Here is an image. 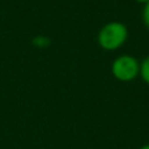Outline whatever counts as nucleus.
<instances>
[{
  "mask_svg": "<svg viewBox=\"0 0 149 149\" xmlns=\"http://www.w3.org/2000/svg\"><path fill=\"white\" fill-rule=\"evenodd\" d=\"M128 28L122 21H109L98 30L97 43L105 51L122 49L128 39Z\"/></svg>",
  "mask_w": 149,
  "mask_h": 149,
  "instance_id": "f257e3e1",
  "label": "nucleus"
},
{
  "mask_svg": "<svg viewBox=\"0 0 149 149\" xmlns=\"http://www.w3.org/2000/svg\"><path fill=\"white\" fill-rule=\"evenodd\" d=\"M140 149H149V144H144Z\"/></svg>",
  "mask_w": 149,
  "mask_h": 149,
  "instance_id": "0eeeda50",
  "label": "nucleus"
},
{
  "mask_svg": "<svg viewBox=\"0 0 149 149\" xmlns=\"http://www.w3.org/2000/svg\"><path fill=\"white\" fill-rule=\"evenodd\" d=\"M134 1H135V3H139V4H143V5H144L145 3H148V1H149V0H134Z\"/></svg>",
  "mask_w": 149,
  "mask_h": 149,
  "instance_id": "423d86ee",
  "label": "nucleus"
},
{
  "mask_svg": "<svg viewBox=\"0 0 149 149\" xmlns=\"http://www.w3.org/2000/svg\"><path fill=\"white\" fill-rule=\"evenodd\" d=\"M140 77L147 85H149V55L140 62Z\"/></svg>",
  "mask_w": 149,
  "mask_h": 149,
  "instance_id": "7ed1b4c3",
  "label": "nucleus"
},
{
  "mask_svg": "<svg viewBox=\"0 0 149 149\" xmlns=\"http://www.w3.org/2000/svg\"><path fill=\"white\" fill-rule=\"evenodd\" d=\"M111 74L120 82H131L140 74V60L130 54H122L111 63Z\"/></svg>",
  "mask_w": 149,
  "mask_h": 149,
  "instance_id": "f03ea898",
  "label": "nucleus"
},
{
  "mask_svg": "<svg viewBox=\"0 0 149 149\" xmlns=\"http://www.w3.org/2000/svg\"><path fill=\"white\" fill-rule=\"evenodd\" d=\"M141 20L144 26L149 30V1L145 3L143 5V10H141Z\"/></svg>",
  "mask_w": 149,
  "mask_h": 149,
  "instance_id": "39448f33",
  "label": "nucleus"
},
{
  "mask_svg": "<svg viewBox=\"0 0 149 149\" xmlns=\"http://www.w3.org/2000/svg\"><path fill=\"white\" fill-rule=\"evenodd\" d=\"M50 43H51V39L46 36H37L33 38V45L39 49H45V47L50 46Z\"/></svg>",
  "mask_w": 149,
  "mask_h": 149,
  "instance_id": "20e7f679",
  "label": "nucleus"
}]
</instances>
